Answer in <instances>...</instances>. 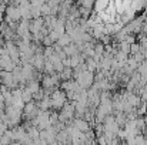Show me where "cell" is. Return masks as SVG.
Instances as JSON below:
<instances>
[{"instance_id":"cell-13","label":"cell","mask_w":147,"mask_h":145,"mask_svg":"<svg viewBox=\"0 0 147 145\" xmlns=\"http://www.w3.org/2000/svg\"><path fill=\"white\" fill-rule=\"evenodd\" d=\"M3 114H4V112H3V111L0 110V118H1V115H3Z\"/></svg>"},{"instance_id":"cell-8","label":"cell","mask_w":147,"mask_h":145,"mask_svg":"<svg viewBox=\"0 0 147 145\" xmlns=\"http://www.w3.org/2000/svg\"><path fill=\"white\" fill-rule=\"evenodd\" d=\"M69 44H71V40H70V37H69V34H63L59 40H57V46L59 47H61V48H64V47H67Z\"/></svg>"},{"instance_id":"cell-5","label":"cell","mask_w":147,"mask_h":145,"mask_svg":"<svg viewBox=\"0 0 147 145\" xmlns=\"http://www.w3.org/2000/svg\"><path fill=\"white\" fill-rule=\"evenodd\" d=\"M0 84L4 86V87H7L9 90L13 88V87H17V86H19V84L14 81L13 74L9 73V71H3V70H0Z\"/></svg>"},{"instance_id":"cell-12","label":"cell","mask_w":147,"mask_h":145,"mask_svg":"<svg viewBox=\"0 0 147 145\" xmlns=\"http://www.w3.org/2000/svg\"><path fill=\"white\" fill-rule=\"evenodd\" d=\"M10 145H22V144H20V142H16V141H13V142H11Z\"/></svg>"},{"instance_id":"cell-4","label":"cell","mask_w":147,"mask_h":145,"mask_svg":"<svg viewBox=\"0 0 147 145\" xmlns=\"http://www.w3.org/2000/svg\"><path fill=\"white\" fill-rule=\"evenodd\" d=\"M120 130V127L117 125L116 120L113 115H109L106 117V120L103 121V132H110V134H117V131Z\"/></svg>"},{"instance_id":"cell-10","label":"cell","mask_w":147,"mask_h":145,"mask_svg":"<svg viewBox=\"0 0 147 145\" xmlns=\"http://www.w3.org/2000/svg\"><path fill=\"white\" fill-rule=\"evenodd\" d=\"M42 41H43V44H45L46 47H53V46H51V44H53V41H51V40L49 39V36H47V37H45Z\"/></svg>"},{"instance_id":"cell-9","label":"cell","mask_w":147,"mask_h":145,"mask_svg":"<svg viewBox=\"0 0 147 145\" xmlns=\"http://www.w3.org/2000/svg\"><path fill=\"white\" fill-rule=\"evenodd\" d=\"M139 53H140V44H139V43H134V44L130 46V54H131V55H136V54H139Z\"/></svg>"},{"instance_id":"cell-2","label":"cell","mask_w":147,"mask_h":145,"mask_svg":"<svg viewBox=\"0 0 147 145\" xmlns=\"http://www.w3.org/2000/svg\"><path fill=\"white\" fill-rule=\"evenodd\" d=\"M50 101H51V108H54V110H61L67 104L66 94L61 90H54L51 97H50Z\"/></svg>"},{"instance_id":"cell-6","label":"cell","mask_w":147,"mask_h":145,"mask_svg":"<svg viewBox=\"0 0 147 145\" xmlns=\"http://www.w3.org/2000/svg\"><path fill=\"white\" fill-rule=\"evenodd\" d=\"M73 127L77 130V131H80V132H87V131H90V124L89 122H86L84 120H82V118H74L73 120Z\"/></svg>"},{"instance_id":"cell-11","label":"cell","mask_w":147,"mask_h":145,"mask_svg":"<svg viewBox=\"0 0 147 145\" xmlns=\"http://www.w3.org/2000/svg\"><path fill=\"white\" fill-rule=\"evenodd\" d=\"M7 128H9V127H7L6 124H3V122L0 121V135H3V134H4L6 131H7Z\"/></svg>"},{"instance_id":"cell-3","label":"cell","mask_w":147,"mask_h":145,"mask_svg":"<svg viewBox=\"0 0 147 145\" xmlns=\"http://www.w3.org/2000/svg\"><path fill=\"white\" fill-rule=\"evenodd\" d=\"M40 112V110L37 108V104L34 101H30L27 104H24V108H23V114H24V118L26 120H34L37 117V114Z\"/></svg>"},{"instance_id":"cell-1","label":"cell","mask_w":147,"mask_h":145,"mask_svg":"<svg viewBox=\"0 0 147 145\" xmlns=\"http://www.w3.org/2000/svg\"><path fill=\"white\" fill-rule=\"evenodd\" d=\"M73 77L76 78V83L82 87V90L90 88L93 86V83H94V74L90 73V71H83V73L74 74Z\"/></svg>"},{"instance_id":"cell-7","label":"cell","mask_w":147,"mask_h":145,"mask_svg":"<svg viewBox=\"0 0 147 145\" xmlns=\"http://www.w3.org/2000/svg\"><path fill=\"white\" fill-rule=\"evenodd\" d=\"M26 90L30 91L32 94H36L37 91H40V84L37 80H32V81H27L26 83Z\"/></svg>"}]
</instances>
